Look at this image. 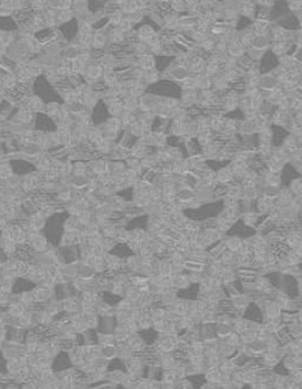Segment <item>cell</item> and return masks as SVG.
Returning <instances> with one entry per match:
<instances>
[{
    "instance_id": "cell-1",
    "label": "cell",
    "mask_w": 302,
    "mask_h": 389,
    "mask_svg": "<svg viewBox=\"0 0 302 389\" xmlns=\"http://www.w3.org/2000/svg\"><path fill=\"white\" fill-rule=\"evenodd\" d=\"M104 41H105V39H104L103 35H97V36L95 37L94 44H95L96 47H102V46L104 44Z\"/></svg>"
},
{
    "instance_id": "cell-2",
    "label": "cell",
    "mask_w": 302,
    "mask_h": 389,
    "mask_svg": "<svg viewBox=\"0 0 302 389\" xmlns=\"http://www.w3.org/2000/svg\"><path fill=\"white\" fill-rule=\"evenodd\" d=\"M241 1H244V3H249L250 0H241Z\"/></svg>"
}]
</instances>
